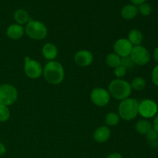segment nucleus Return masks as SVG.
Returning a JSON list of instances; mask_svg holds the SVG:
<instances>
[{"label":"nucleus","mask_w":158,"mask_h":158,"mask_svg":"<svg viewBox=\"0 0 158 158\" xmlns=\"http://www.w3.org/2000/svg\"><path fill=\"white\" fill-rule=\"evenodd\" d=\"M43 75L46 82L52 85H58L64 79V68L59 62L49 61L43 68Z\"/></svg>","instance_id":"nucleus-1"},{"label":"nucleus","mask_w":158,"mask_h":158,"mask_svg":"<svg viewBox=\"0 0 158 158\" xmlns=\"http://www.w3.org/2000/svg\"><path fill=\"white\" fill-rule=\"evenodd\" d=\"M108 92L117 100H123L129 98L132 92L131 83L123 79H116L112 80L108 86Z\"/></svg>","instance_id":"nucleus-2"},{"label":"nucleus","mask_w":158,"mask_h":158,"mask_svg":"<svg viewBox=\"0 0 158 158\" xmlns=\"http://www.w3.org/2000/svg\"><path fill=\"white\" fill-rule=\"evenodd\" d=\"M139 103L134 98H127L120 102L118 107V115L124 120H134L139 114Z\"/></svg>","instance_id":"nucleus-3"},{"label":"nucleus","mask_w":158,"mask_h":158,"mask_svg":"<svg viewBox=\"0 0 158 158\" xmlns=\"http://www.w3.org/2000/svg\"><path fill=\"white\" fill-rule=\"evenodd\" d=\"M25 32L30 39L42 40L46 37L48 30L44 23L35 20H29L25 28Z\"/></svg>","instance_id":"nucleus-4"},{"label":"nucleus","mask_w":158,"mask_h":158,"mask_svg":"<svg viewBox=\"0 0 158 158\" xmlns=\"http://www.w3.org/2000/svg\"><path fill=\"white\" fill-rule=\"evenodd\" d=\"M18 99V91L14 86L8 83L0 85V105L9 106Z\"/></svg>","instance_id":"nucleus-5"},{"label":"nucleus","mask_w":158,"mask_h":158,"mask_svg":"<svg viewBox=\"0 0 158 158\" xmlns=\"http://www.w3.org/2000/svg\"><path fill=\"white\" fill-rule=\"evenodd\" d=\"M43 68L36 60L26 56L24 59V72L28 77L32 80L38 79L43 75Z\"/></svg>","instance_id":"nucleus-6"},{"label":"nucleus","mask_w":158,"mask_h":158,"mask_svg":"<svg viewBox=\"0 0 158 158\" xmlns=\"http://www.w3.org/2000/svg\"><path fill=\"white\" fill-rule=\"evenodd\" d=\"M130 57L135 65L144 66L149 63L151 56L145 47L142 46H137L133 47Z\"/></svg>","instance_id":"nucleus-7"},{"label":"nucleus","mask_w":158,"mask_h":158,"mask_svg":"<svg viewBox=\"0 0 158 158\" xmlns=\"http://www.w3.org/2000/svg\"><path fill=\"white\" fill-rule=\"evenodd\" d=\"M90 100L97 106H105L110 100V95L106 89L103 88H95L90 93Z\"/></svg>","instance_id":"nucleus-8"},{"label":"nucleus","mask_w":158,"mask_h":158,"mask_svg":"<svg viewBox=\"0 0 158 158\" xmlns=\"http://www.w3.org/2000/svg\"><path fill=\"white\" fill-rule=\"evenodd\" d=\"M157 104L154 100L147 99L139 103V114L143 118L150 119L155 117L156 114H157Z\"/></svg>","instance_id":"nucleus-9"},{"label":"nucleus","mask_w":158,"mask_h":158,"mask_svg":"<svg viewBox=\"0 0 158 158\" xmlns=\"http://www.w3.org/2000/svg\"><path fill=\"white\" fill-rule=\"evenodd\" d=\"M133 47L127 39H119L115 42L114 45V53L118 55L120 57L129 56L131 53Z\"/></svg>","instance_id":"nucleus-10"},{"label":"nucleus","mask_w":158,"mask_h":158,"mask_svg":"<svg viewBox=\"0 0 158 158\" xmlns=\"http://www.w3.org/2000/svg\"><path fill=\"white\" fill-rule=\"evenodd\" d=\"M76 64L80 67H86L94 61V56L88 50H80L74 56Z\"/></svg>","instance_id":"nucleus-11"},{"label":"nucleus","mask_w":158,"mask_h":158,"mask_svg":"<svg viewBox=\"0 0 158 158\" xmlns=\"http://www.w3.org/2000/svg\"><path fill=\"white\" fill-rule=\"evenodd\" d=\"M111 131L106 126H101L97 128L94 133V138L97 143H105L110 139Z\"/></svg>","instance_id":"nucleus-12"},{"label":"nucleus","mask_w":158,"mask_h":158,"mask_svg":"<svg viewBox=\"0 0 158 158\" xmlns=\"http://www.w3.org/2000/svg\"><path fill=\"white\" fill-rule=\"evenodd\" d=\"M25 34V29L23 26L19 24H12L7 28L6 35L9 39L17 40L21 39Z\"/></svg>","instance_id":"nucleus-13"},{"label":"nucleus","mask_w":158,"mask_h":158,"mask_svg":"<svg viewBox=\"0 0 158 158\" xmlns=\"http://www.w3.org/2000/svg\"><path fill=\"white\" fill-rule=\"evenodd\" d=\"M42 53L44 58L49 61H53L58 55V49L54 44L47 43L43 46Z\"/></svg>","instance_id":"nucleus-14"},{"label":"nucleus","mask_w":158,"mask_h":158,"mask_svg":"<svg viewBox=\"0 0 158 158\" xmlns=\"http://www.w3.org/2000/svg\"><path fill=\"white\" fill-rule=\"evenodd\" d=\"M138 13V9L134 5H127L122 9V17L125 19H134Z\"/></svg>","instance_id":"nucleus-15"},{"label":"nucleus","mask_w":158,"mask_h":158,"mask_svg":"<svg viewBox=\"0 0 158 158\" xmlns=\"http://www.w3.org/2000/svg\"><path fill=\"white\" fill-rule=\"evenodd\" d=\"M128 40L132 44L133 46H140L143 40V35L142 32L138 29H132L128 34Z\"/></svg>","instance_id":"nucleus-16"},{"label":"nucleus","mask_w":158,"mask_h":158,"mask_svg":"<svg viewBox=\"0 0 158 158\" xmlns=\"http://www.w3.org/2000/svg\"><path fill=\"white\" fill-rule=\"evenodd\" d=\"M152 128V124L148 120H139L135 124V129L137 132L140 134H143V135H146Z\"/></svg>","instance_id":"nucleus-17"},{"label":"nucleus","mask_w":158,"mask_h":158,"mask_svg":"<svg viewBox=\"0 0 158 158\" xmlns=\"http://www.w3.org/2000/svg\"><path fill=\"white\" fill-rule=\"evenodd\" d=\"M14 19L17 24L23 26V24H27L29 21V16L27 12L23 9H18L14 13Z\"/></svg>","instance_id":"nucleus-18"},{"label":"nucleus","mask_w":158,"mask_h":158,"mask_svg":"<svg viewBox=\"0 0 158 158\" xmlns=\"http://www.w3.org/2000/svg\"><path fill=\"white\" fill-rule=\"evenodd\" d=\"M106 63L108 66L114 69V68L120 66V64H121V57H120L114 52L109 53L106 56Z\"/></svg>","instance_id":"nucleus-19"},{"label":"nucleus","mask_w":158,"mask_h":158,"mask_svg":"<svg viewBox=\"0 0 158 158\" xmlns=\"http://www.w3.org/2000/svg\"><path fill=\"white\" fill-rule=\"evenodd\" d=\"M120 122V116L114 112L108 113L105 117V123L109 127H114Z\"/></svg>","instance_id":"nucleus-20"},{"label":"nucleus","mask_w":158,"mask_h":158,"mask_svg":"<svg viewBox=\"0 0 158 158\" xmlns=\"http://www.w3.org/2000/svg\"><path fill=\"white\" fill-rule=\"evenodd\" d=\"M131 86L132 89L136 91H141L146 86V81L143 77H136L132 80Z\"/></svg>","instance_id":"nucleus-21"},{"label":"nucleus","mask_w":158,"mask_h":158,"mask_svg":"<svg viewBox=\"0 0 158 158\" xmlns=\"http://www.w3.org/2000/svg\"><path fill=\"white\" fill-rule=\"evenodd\" d=\"M10 117V111L6 106L0 105V122L7 121Z\"/></svg>","instance_id":"nucleus-22"},{"label":"nucleus","mask_w":158,"mask_h":158,"mask_svg":"<svg viewBox=\"0 0 158 158\" xmlns=\"http://www.w3.org/2000/svg\"><path fill=\"white\" fill-rule=\"evenodd\" d=\"M138 12H140V13L141 15L147 16V15H149L151 13V12H152V8L148 3H143V4L140 5Z\"/></svg>","instance_id":"nucleus-23"},{"label":"nucleus","mask_w":158,"mask_h":158,"mask_svg":"<svg viewBox=\"0 0 158 158\" xmlns=\"http://www.w3.org/2000/svg\"><path fill=\"white\" fill-rule=\"evenodd\" d=\"M127 69L123 66H119L117 67L114 68V75L117 77V79H122L127 73Z\"/></svg>","instance_id":"nucleus-24"},{"label":"nucleus","mask_w":158,"mask_h":158,"mask_svg":"<svg viewBox=\"0 0 158 158\" xmlns=\"http://www.w3.org/2000/svg\"><path fill=\"white\" fill-rule=\"evenodd\" d=\"M121 66H124L127 69H131V68L134 67V66L135 64L134 63L133 60H131V58L129 56H126V57H122L121 58Z\"/></svg>","instance_id":"nucleus-25"},{"label":"nucleus","mask_w":158,"mask_h":158,"mask_svg":"<svg viewBox=\"0 0 158 158\" xmlns=\"http://www.w3.org/2000/svg\"><path fill=\"white\" fill-rule=\"evenodd\" d=\"M151 80H152L153 83L158 86V65L153 69L152 73H151Z\"/></svg>","instance_id":"nucleus-26"},{"label":"nucleus","mask_w":158,"mask_h":158,"mask_svg":"<svg viewBox=\"0 0 158 158\" xmlns=\"http://www.w3.org/2000/svg\"><path fill=\"white\" fill-rule=\"evenodd\" d=\"M157 135H158V133L157 131H154V130L152 128V129H151V131L146 134V137L147 139H148V141H150V140H152L153 139L155 138Z\"/></svg>","instance_id":"nucleus-27"},{"label":"nucleus","mask_w":158,"mask_h":158,"mask_svg":"<svg viewBox=\"0 0 158 158\" xmlns=\"http://www.w3.org/2000/svg\"><path fill=\"white\" fill-rule=\"evenodd\" d=\"M149 143L152 148H158V135L155 137V138L153 139L152 140H150Z\"/></svg>","instance_id":"nucleus-28"},{"label":"nucleus","mask_w":158,"mask_h":158,"mask_svg":"<svg viewBox=\"0 0 158 158\" xmlns=\"http://www.w3.org/2000/svg\"><path fill=\"white\" fill-rule=\"evenodd\" d=\"M152 127L154 131H157V132L158 133V115L156 116L155 118H154V121H153Z\"/></svg>","instance_id":"nucleus-29"},{"label":"nucleus","mask_w":158,"mask_h":158,"mask_svg":"<svg viewBox=\"0 0 158 158\" xmlns=\"http://www.w3.org/2000/svg\"><path fill=\"white\" fill-rule=\"evenodd\" d=\"M106 158H123V157L119 153H113V154H110Z\"/></svg>","instance_id":"nucleus-30"},{"label":"nucleus","mask_w":158,"mask_h":158,"mask_svg":"<svg viewBox=\"0 0 158 158\" xmlns=\"http://www.w3.org/2000/svg\"><path fill=\"white\" fill-rule=\"evenodd\" d=\"M6 151V147H5V145L3 144V143H2L1 142H0V156L4 155Z\"/></svg>","instance_id":"nucleus-31"},{"label":"nucleus","mask_w":158,"mask_h":158,"mask_svg":"<svg viewBox=\"0 0 158 158\" xmlns=\"http://www.w3.org/2000/svg\"><path fill=\"white\" fill-rule=\"evenodd\" d=\"M131 2L134 3V5H141L143 3H144V2L146 0H131Z\"/></svg>","instance_id":"nucleus-32"},{"label":"nucleus","mask_w":158,"mask_h":158,"mask_svg":"<svg viewBox=\"0 0 158 158\" xmlns=\"http://www.w3.org/2000/svg\"><path fill=\"white\" fill-rule=\"evenodd\" d=\"M153 56H154V60H155L156 62H157V63H158V47L156 48V49H154V54H153Z\"/></svg>","instance_id":"nucleus-33"}]
</instances>
